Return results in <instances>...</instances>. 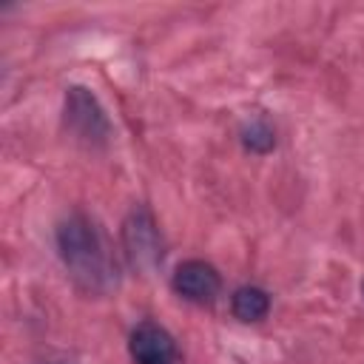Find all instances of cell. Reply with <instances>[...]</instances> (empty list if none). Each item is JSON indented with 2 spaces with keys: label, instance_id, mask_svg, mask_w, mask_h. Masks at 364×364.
I'll return each mask as SVG.
<instances>
[{
  "label": "cell",
  "instance_id": "277c9868",
  "mask_svg": "<svg viewBox=\"0 0 364 364\" xmlns=\"http://www.w3.org/2000/svg\"><path fill=\"white\" fill-rule=\"evenodd\" d=\"M171 287L176 296L196 301V304H208L219 296L222 290V276L213 264L202 262V259H185L182 264H176L173 276H171Z\"/></svg>",
  "mask_w": 364,
  "mask_h": 364
},
{
  "label": "cell",
  "instance_id": "5b68a950",
  "mask_svg": "<svg viewBox=\"0 0 364 364\" xmlns=\"http://www.w3.org/2000/svg\"><path fill=\"white\" fill-rule=\"evenodd\" d=\"M128 353L134 364H176L179 355L173 336L154 321H139L131 330Z\"/></svg>",
  "mask_w": 364,
  "mask_h": 364
},
{
  "label": "cell",
  "instance_id": "52a82bcc",
  "mask_svg": "<svg viewBox=\"0 0 364 364\" xmlns=\"http://www.w3.org/2000/svg\"><path fill=\"white\" fill-rule=\"evenodd\" d=\"M239 139L242 145L250 151V154H270L276 148V131L270 128L267 119L256 117V119H247L239 131Z\"/></svg>",
  "mask_w": 364,
  "mask_h": 364
},
{
  "label": "cell",
  "instance_id": "7a4b0ae2",
  "mask_svg": "<svg viewBox=\"0 0 364 364\" xmlns=\"http://www.w3.org/2000/svg\"><path fill=\"white\" fill-rule=\"evenodd\" d=\"M119 239H122V250H125L131 270L148 276L162 264V256H165L162 233H159L154 213L145 205L131 208V213L122 219Z\"/></svg>",
  "mask_w": 364,
  "mask_h": 364
},
{
  "label": "cell",
  "instance_id": "3957f363",
  "mask_svg": "<svg viewBox=\"0 0 364 364\" xmlns=\"http://www.w3.org/2000/svg\"><path fill=\"white\" fill-rule=\"evenodd\" d=\"M63 119H65V128L71 131V136L77 142H82L85 148H105L108 145L111 122H108L100 100L85 85H71L65 91Z\"/></svg>",
  "mask_w": 364,
  "mask_h": 364
},
{
  "label": "cell",
  "instance_id": "6da1fadb",
  "mask_svg": "<svg viewBox=\"0 0 364 364\" xmlns=\"http://www.w3.org/2000/svg\"><path fill=\"white\" fill-rule=\"evenodd\" d=\"M57 250L80 290L105 293L111 287L114 270L105 253V242L85 213H71L57 225Z\"/></svg>",
  "mask_w": 364,
  "mask_h": 364
},
{
  "label": "cell",
  "instance_id": "8992f818",
  "mask_svg": "<svg viewBox=\"0 0 364 364\" xmlns=\"http://www.w3.org/2000/svg\"><path fill=\"white\" fill-rule=\"evenodd\" d=\"M267 310H270V296L256 284H242L230 296V313L239 321H262Z\"/></svg>",
  "mask_w": 364,
  "mask_h": 364
},
{
  "label": "cell",
  "instance_id": "ba28073f",
  "mask_svg": "<svg viewBox=\"0 0 364 364\" xmlns=\"http://www.w3.org/2000/svg\"><path fill=\"white\" fill-rule=\"evenodd\" d=\"M361 293H364V282H361Z\"/></svg>",
  "mask_w": 364,
  "mask_h": 364
}]
</instances>
